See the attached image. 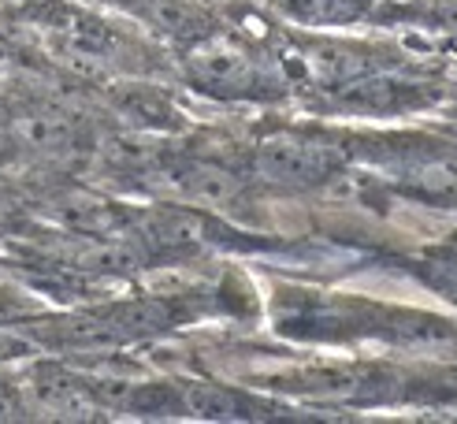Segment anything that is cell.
I'll return each instance as SVG.
<instances>
[{
	"mask_svg": "<svg viewBox=\"0 0 457 424\" xmlns=\"http://www.w3.org/2000/svg\"><path fill=\"white\" fill-rule=\"evenodd\" d=\"M338 149L328 138L302 130L271 134L257 149V171L279 187H320L338 171Z\"/></svg>",
	"mask_w": 457,
	"mask_h": 424,
	"instance_id": "obj_1",
	"label": "cell"
},
{
	"mask_svg": "<svg viewBox=\"0 0 457 424\" xmlns=\"http://www.w3.org/2000/svg\"><path fill=\"white\" fill-rule=\"evenodd\" d=\"M190 71L216 94H253L261 82V63L227 41H201V49L190 56Z\"/></svg>",
	"mask_w": 457,
	"mask_h": 424,
	"instance_id": "obj_2",
	"label": "cell"
},
{
	"mask_svg": "<svg viewBox=\"0 0 457 424\" xmlns=\"http://www.w3.org/2000/svg\"><path fill=\"white\" fill-rule=\"evenodd\" d=\"M402 187L417 197L443 201V205H457V153L431 149L420 156H409L398 168Z\"/></svg>",
	"mask_w": 457,
	"mask_h": 424,
	"instance_id": "obj_3",
	"label": "cell"
},
{
	"mask_svg": "<svg viewBox=\"0 0 457 424\" xmlns=\"http://www.w3.org/2000/svg\"><path fill=\"white\" fill-rule=\"evenodd\" d=\"M179 187L194 201H209V205H235L242 194V179L235 168H227L220 161H194L187 168H179Z\"/></svg>",
	"mask_w": 457,
	"mask_h": 424,
	"instance_id": "obj_4",
	"label": "cell"
},
{
	"mask_svg": "<svg viewBox=\"0 0 457 424\" xmlns=\"http://www.w3.org/2000/svg\"><path fill=\"white\" fill-rule=\"evenodd\" d=\"M15 134H19V142H27L30 149H45V153H63L79 138L75 123L60 116V112H27V116L15 120Z\"/></svg>",
	"mask_w": 457,
	"mask_h": 424,
	"instance_id": "obj_5",
	"label": "cell"
},
{
	"mask_svg": "<svg viewBox=\"0 0 457 424\" xmlns=\"http://www.w3.org/2000/svg\"><path fill=\"white\" fill-rule=\"evenodd\" d=\"M182 410L197 413V417H212V420H227V417H253L257 406L238 395V391H227L216 384H190L182 387Z\"/></svg>",
	"mask_w": 457,
	"mask_h": 424,
	"instance_id": "obj_6",
	"label": "cell"
},
{
	"mask_svg": "<svg viewBox=\"0 0 457 424\" xmlns=\"http://www.w3.org/2000/svg\"><path fill=\"white\" fill-rule=\"evenodd\" d=\"M41 402L60 417H86L94 410L89 402V391L79 384V379H63L60 372H41V384H37Z\"/></svg>",
	"mask_w": 457,
	"mask_h": 424,
	"instance_id": "obj_7",
	"label": "cell"
},
{
	"mask_svg": "<svg viewBox=\"0 0 457 424\" xmlns=\"http://www.w3.org/2000/svg\"><path fill=\"white\" fill-rule=\"evenodd\" d=\"M372 0H290L287 12L294 19L320 27V22H353L369 12Z\"/></svg>",
	"mask_w": 457,
	"mask_h": 424,
	"instance_id": "obj_8",
	"label": "cell"
},
{
	"mask_svg": "<svg viewBox=\"0 0 457 424\" xmlns=\"http://www.w3.org/2000/svg\"><path fill=\"white\" fill-rule=\"evenodd\" d=\"M123 112L130 120H142V123H153V127L175 123V108H168L160 97H153L149 89H134V94L123 101Z\"/></svg>",
	"mask_w": 457,
	"mask_h": 424,
	"instance_id": "obj_9",
	"label": "cell"
},
{
	"mask_svg": "<svg viewBox=\"0 0 457 424\" xmlns=\"http://www.w3.org/2000/svg\"><path fill=\"white\" fill-rule=\"evenodd\" d=\"M450 257H453V261H457V235H453V238H450Z\"/></svg>",
	"mask_w": 457,
	"mask_h": 424,
	"instance_id": "obj_10",
	"label": "cell"
}]
</instances>
